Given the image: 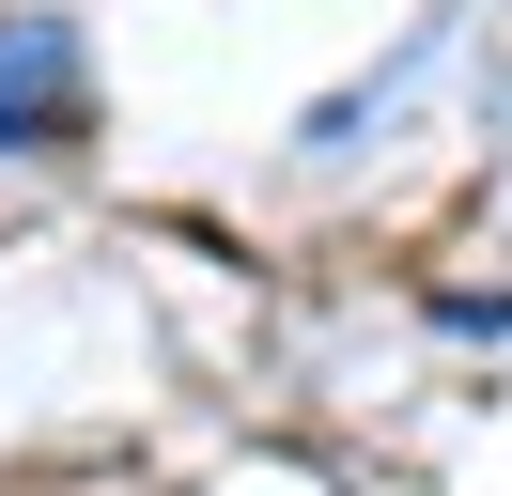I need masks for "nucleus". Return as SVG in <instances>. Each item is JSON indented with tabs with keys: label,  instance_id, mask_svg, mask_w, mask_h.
Wrapping results in <instances>:
<instances>
[{
	"label": "nucleus",
	"instance_id": "nucleus-1",
	"mask_svg": "<svg viewBox=\"0 0 512 496\" xmlns=\"http://www.w3.org/2000/svg\"><path fill=\"white\" fill-rule=\"evenodd\" d=\"M78 124H94L78 16H0V155H78Z\"/></svg>",
	"mask_w": 512,
	"mask_h": 496
}]
</instances>
